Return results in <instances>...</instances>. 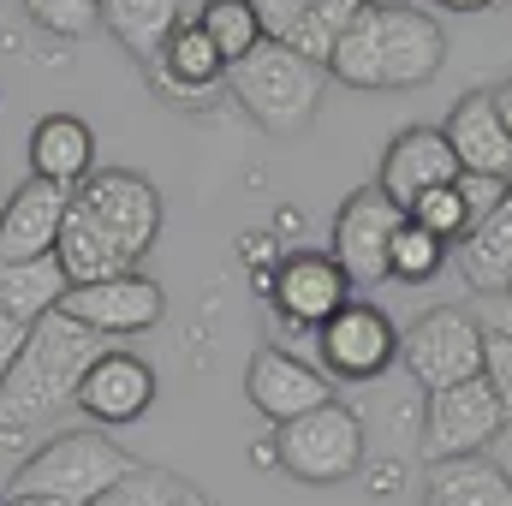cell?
Here are the masks:
<instances>
[{
    "instance_id": "cell-20",
    "label": "cell",
    "mask_w": 512,
    "mask_h": 506,
    "mask_svg": "<svg viewBox=\"0 0 512 506\" xmlns=\"http://www.w3.org/2000/svg\"><path fill=\"white\" fill-rule=\"evenodd\" d=\"M54 262H60V274H66V286H96V280H114V274H126L131 262L120 256V245L72 203L66 209V221H60V239H54Z\"/></svg>"
},
{
    "instance_id": "cell-5",
    "label": "cell",
    "mask_w": 512,
    "mask_h": 506,
    "mask_svg": "<svg viewBox=\"0 0 512 506\" xmlns=\"http://www.w3.org/2000/svg\"><path fill=\"white\" fill-rule=\"evenodd\" d=\"M364 453H370L364 417L352 405H340V399H328V405H316V411L274 429V465L286 477H298V483H316V489L358 477Z\"/></svg>"
},
{
    "instance_id": "cell-10",
    "label": "cell",
    "mask_w": 512,
    "mask_h": 506,
    "mask_svg": "<svg viewBox=\"0 0 512 506\" xmlns=\"http://www.w3.org/2000/svg\"><path fill=\"white\" fill-rule=\"evenodd\" d=\"M60 316H72L78 328H90V334H102L108 346L114 340H126V334H149L161 316H167V292L149 280V274H114V280H96V286H72L66 298H60Z\"/></svg>"
},
{
    "instance_id": "cell-14",
    "label": "cell",
    "mask_w": 512,
    "mask_h": 506,
    "mask_svg": "<svg viewBox=\"0 0 512 506\" xmlns=\"http://www.w3.org/2000/svg\"><path fill=\"white\" fill-rule=\"evenodd\" d=\"M453 179H459V161H453L441 126H405L393 143H387L382 173H376V191L411 215L417 197H429V191H441V185H453Z\"/></svg>"
},
{
    "instance_id": "cell-23",
    "label": "cell",
    "mask_w": 512,
    "mask_h": 506,
    "mask_svg": "<svg viewBox=\"0 0 512 506\" xmlns=\"http://www.w3.org/2000/svg\"><path fill=\"white\" fill-rule=\"evenodd\" d=\"M429 506H512V477L483 453L447 459L429 471Z\"/></svg>"
},
{
    "instance_id": "cell-33",
    "label": "cell",
    "mask_w": 512,
    "mask_h": 506,
    "mask_svg": "<svg viewBox=\"0 0 512 506\" xmlns=\"http://www.w3.org/2000/svg\"><path fill=\"white\" fill-rule=\"evenodd\" d=\"M453 185H459V197H465L471 221H483V215H489V209H495V203H501V197L512 191L507 179H489V173H459Z\"/></svg>"
},
{
    "instance_id": "cell-18",
    "label": "cell",
    "mask_w": 512,
    "mask_h": 506,
    "mask_svg": "<svg viewBox=\"0 0 512 506\" xmlns=\"http://www.w3.org/2000/svg\"><path fill=\"white\" fill-rule=\"evenodd\" d=\"M30 179H48L60 191H78L90 173H96V131L84 126L78 114H48L30 126Z\"/></svg>"
},
{
    "instance_id": "cell-13",
    "label": "cell",
    "mask_w": 512,
    "mask_h": 506,
    "mask_svg": "<svg viewBox=\"0 0 512 506\" xmlns=\"http://www.w3.org/2000/svg\"><path fill=\"white\" fill-rule=\"evenodd\" d=\"M245 393H251L256 411L280 429V423H292V417H304V411L328 405V399H334V381L322 376L316 364H304V358L280 352V346H256L251 370H245Z\"/></svg>"
},
{
    "instance_id": "cell-12",
    "label": "cell",
    "mask_w": 512,
    "mask_h": 506,
    "mask_svg": "<svg viewBox=\"0 0 512 506\" xmlns=\"http://www.w3.org/2000/svg\"><path fill=\"white\" fill-rule=\"evenodd\" d=\"M262 292L274 298V310H280L286 328H310V334H316V328L352 298V280L340 274V262L328 251H292L274 274H268Z\"/></svg>"
},
{
    "instance_id": "cell-30",
    "label": "cell",
    "mask_w": 512,
    "mask_h": 506,
    "mask_svg": "<svg viewBox=\"0 0 512 506\" xmlns=\"http://www.w3.org/2000/svg\"><path fill=\"white\" fill-rule=\"evenodd\" d=\"M24 12L54 36H90L102 24V0H24Z\"/></svg>"
},
{
    "instance_id": "cell-34",
    "label": "cell",
    "mask_w": 512,
    "mask_h": 506,
    "mask_svg": "<svg viewBox=\"0 0 512 506\" xmlns=\"http://www.w3.org/2000/svg\"><path fill=\"white\" fill-rule=\"evenodd\" d=\"M489 334H501V340H512V286H501V292H477V310H471Z\"/></svg>"
},
{
    "instance_id": "cell-11",
    "label": "cell",
    "mask_w": 512,
    "mask_h": 506,
    "mask_svg": "<svg viewBox=\"0 0 512 506\" xmlns=\"http://www.w3.org/2000/svg\"><path fill=\"white\" fill-rule=\"evenodd\" d=\"M399 227H405V209L387 203L376 185H364V191H352V197L340 203L328 256L340 262V274H346L352 286H382L387 280V245H393Z\"/></svg>"
},
{
    "instance_id": "cell-36",
    "label": "cell",
    "mask_w": 512,
    "mask_h": 506,
    "mask_svg": "<svg viewBox=\"0 0 512 506\" xmlns=\"http://www.w3.org/2000/svg\"><path fill=\"white\" fill-rule=\"evenodd\" d=\"M435 6H447V12H489V6H507V0H435Z\"/></svg>"
},
{
    "instance_id": "cell-26",
    "label": "cell",
    "mask_w": 512,
    "mask_h": 506,
    "mask_svg": "<svg viewBox=\"0 0 512 506\" xmlns=\"http://www.w3.org/2000/svg\"><path fill=\"white\" fill-rule=\"evenodd\" d=\"M364 6H376V0H316V6L298 18V30L286 36V48H292V54H304V60H316V66H328L334 42L352 30V18H358Z\"/></svg>"
},
{
    "instance_id": "cell-35",
    "label": "cell",
    "mask_w": 512,
    "mask_h": 506,
    "mask_svg": "<svg viewBox=\"0 0 512 506\" xmlns=\"http://www.w3.org/2000/svg\"><path fill=\"white\" fill-rule=\"evenodd\" d=\"M24 322H12L6 310H0V381H6V370H12V358H18V346H24Z\"/></svg>"
},
{
    "instance_id": "cell-24",
    "label": "cell",
    "mask_w": 512,
    "mask_h": 506,
    "mask_svg": "<svg viewBox=\"0 0 512 506\" xmlns=\"http://www.w3.org/2000/svg\"><path fill=\"white\" fill-rule=\"evenodd\" d=\"M102 24L137 60H155L173 24H185V0H102Z\"/></svg>"
},
{
    "instance_id": "cell-3",
    "label": "cell",
    "mask_w": 512,
    "mask_h": 506,
    "mask_svg": "<svg viewBox=\"0 0 512 506\" xmlns=\"http://www.w3.org/2000/svg\"><path fill=\"white\" fill-rule=\"evenodd\" d=\"M227 90L268 137H298L328 96V66L292 54L286 42H262L239 66H227Z\"/></svg>"
},
{
    "instance_id": "cell-39",
    "label": "cell",
    "mask_w": 512,
    "mask_h": 506,
    "mask_svg": "<svg viewBox=\"0 0 512 506\" xmlns=\"http://www.w3.org/2000/svg\"><path fill=\"white\" fill-rule=\"evenodd\" d=\"M185 506H209V501H203V495H197V501H185Z\"/></svg>"
},
{
    "instance_id": "cell-37",
    "label": "cell",
    "mask_w": 512,
    "mask_h": 506,
    "mask_svg": "<svg viewBox=\"0 0 512 506\" xmlns=\"http://www.w3.org/2000/svg\"><path fill=\"white\" fill-rule=\"evenodd\" d=\"M495 108H501V120H507V137H512V84H507V90H495Z\"/></svg>"
},
{
    "instance_id": "cell-28",
    "label": "cell",
    "mask_w": 512,
    "mask_h": 506,
    "mask_svg": "<svg viewBox=\"0 0 512 506\" xmlns=\"http://www.w3.org/2000/svg\"><path fill=\"white\" fill-rule=\"evenodd\" d=\"M447 256H453V245H441L435 233H423L417 221H405V227L393 233V245H387V280L423 286V280H435V274L447 268Z\"/></svg>"
},
{
    "instance_id": "cell-31",
    "label": "cell",
    "mask_w": 512,
    "mask_h": 506,
    "mask_svg": "<svg viewBox=\"0 0 512 506\" xmlns=\"http://www.w3.org/2000/svg\"><path fill=\"white\" fill-rule=\"evenodd\" d=\"M483 381L495 387V399H501V411L512 423V340L489 334V328H483Z\"/></svg>"
},
{
    "instance_id": "cell-38",
    "label": "cell",
    "mask_w": 512,
    "mask_h": 506,
    "mask_svg": "<svg viewBox=\"0 0 512 506\" xmlns=\"http://www.w3.org/2000/svg\"><path fill=\"white\" fill-rule=\"evenodd\" d=\"M0 506H60V501H48V495H6Z\"/></svg>"
},
{
    "instance_id": "cell-6",
    "label": "cell",
    "mask_w": 512,
    "mask_h": 506,
    "mask_svg": "<svg viewBox=\"0 0 512 506\" xmlns=\"http://www.w3.org/2000/svg\"><path fill=\"white\" fill-rule=\"evenodd\" d=\"M399 364L423 393L483 376V322L459 304H435L411 328H399Z\"/></svg>"
},
{
    "instance_id": "cell-29",
    "label": "cell",
    "mask_w": 512,
    "mask_h": 506,
    "mask_svg": "<svg viewBox=\"0 0 512 506\" xmlns=\"http://www.w3.org/2000/svg\"><path fill=\"white\" fill-rule=\"evenodd\" d=\"M405 221H417L423 233H435L441 245H465L471 239V209H465V197H459V185H441V191H429V197H417L411 203V215Z\"/></svg>"
},
{
    "instance_id": "cell-40",
    "label": "cell",
    "mask_w": 512,
    "mask_h": 506,
    "mask_svg": "<svg viewBox=\"0 0 512 506\" xmlns=\"http://www.w3.org/2000/svg\"><path fill=\"white\" fill-rule=\"evenodd\" d=\"M423 506H429V501H423Z\"/></svg>"
},
{
    "instance_id": "cell-1",
    "label": "cell",
    "mask_w": 512,
    "mask_h": 506,
    "mask_svg": "<svg viewBox=\"0 0 512 506\" xmlns=\"http://www.w3.org/2000/svg\"><path fill=\"white\" fill-rule=\"evenodd\" d=\"M447 66V36L423 6H364L328 54V78L346 90H417Z\"/></svg>"
},
{
    "instance_id": "cell-4",
    "label": "cell",
    "mask_w": 512,
    "mask_h": 506,
    "mask_svg": "<svg viewBox=\"0 0 512 506\" xmlns=\"http://www.w3.org/2000/svg\"><path fill=\"white\" fill-rule=\"evenodd\" d=\"M143 459H131L120 441H108L102 429H72L54 435L48 447H36L18 471L6 495H48L60 506H90L102 489H114L126 471H137Z\"/></svg>"
},
{
    "instance_id": "cell-15",
    "label": "cell",
    "mask_w": 512,
    "mask_h": 506,
    "mask_svg": "<svg viewBox=\"0 0 512 506\" xmlns=\"http://www.w3.org/2000/svg\"><path fill=\"white\" fill-rule=\"evenodd\" d=\"M441 137H447L459 173H489V179H507L512 185V137H507L501 108H495V90L459 96L453 114L441 120Z\"/></svg>"
},
{
    "instance_id": "cell-25",
    "label": "cell",
    "mask_w": 512,
    "mask_h": 506,
    "mask_svg": "<svg viewBox=\"0 0 512 506\" xmlns=\"http://www.w3.org/2000/svg\"><path fill=\"white\" fill-rule=\"evenodd\" d=\"M197 30L215 42V54H221L227 66H239L251 48H262V42H268L251 0H203V12H197Z\"/></svg>"
},
{
    "instance_id": "cell-7",
    "label": "cell",
    "mask_w": 512,
    "mask_h": 506,
    "mask_svg": "<svg viewBox=\"0 0 512 506\" xmlns=\"http://www.w3.org/2000/svg\"><path fill=\"white\" fill-rule=\"evenodd\" d=\"M72 203L120 245V256H126L131 268H137V256H149L155 239H161V191H155V179H143L131 167H96L72 191Z\"/></svg>"
},
{
    "instance_id": "cell-2",
    "label": "cell",
    "mask_w": 512,
    "mask_h": 506,
    "mask_svg": "<svg viewBox=\"0 0 512 506\" xmlns=\"http://www.w3.org/2000/svg\"><path fill=\"white\" fill-rule=\"evenodd\" d=\"M102 352H108V340L90 334V328H78V322L60 316V310L42 316V322H30V334H24L12 370H6V381H0V429L42 423L48 411L72 405L84 370H90Z\"/></svg>"
},
{
    "instance_id": "cell-16",
    "label": "cell",
    "mask_w": 512,
    "mask_h": 506,
    "mask_svg": "<svg viewBox=\"0 0 512 506\" xmlns=\"http://www.w3.org/2000/svg\"><path fill=\"white\" fill-rule=\"evenodd\" d=\"M149 405H155V370L126 346H108L78 381V411L96 423H137Z\"/></svg>"
},
{
    "instance_id": "cell-9",
    "label": "cell",
    "mask_w": 512,
    "mask_h": 506,
    "mask_svg": "<svg viewBox=\"0 0 512 506\" xmlns=\"http://www.w3.org/2000/svg\"><path fill=\"white\" fill-rule=\"evenodd\" d=\"M501 429H507V411H501L495 387L483 376L453 381V387L429 393V411H423V459H429V465L471 459V453H483Z\"/></svg>"
},
{
    "instance_id": "cell-22",
    "label": "cell",
    "mask_w": 512,
    "mask_h": 506,
    "mask_svg": "<svg viewBox=\"0 0 512 506\" xmlns=\"http://www.w3.org/2000/svg\"><path fill=\"white\" fill-rule=\"evenodd\" d=\"M459 268L477 292H501L512 286V191L471 227V239L459 245Z\"/></svg>"
},
{
    "instance_id": "cell-19",
    "label": "cell",
    "mask_w": 512,
    "mask_h": 506,
    "mask_svg": "<svg viewBox=\"0 0 512 506\" xmlns=\"http://www.w3.org/2000/svg\"><path fill=\"white\" fill-rule=\"evenodd\" d=\"M149 66H155V84H161L167 96L179 90L185 102H191V96H209L215 84H227V60H221L215 42L197 30V18L173 24V36L161 42V54H155Z\"/></svg>"
},
{
    "instance_id": "cell-32",
    "label": "cell",
    "mask_w": 512,
    "mask_h": 506,
    "mask_svg": "<svg viewBox=\"0 0 512 506\" xmlns=\"http://www.w3.org/2000/svg\"><path fill=\"white\" fill-rule=\"evenodd\" d=\"M256 6V18H262V36L268 42H286L292 30H298V18L316 6V0H251Z\"/></svg>"
},
{
    "instance_id": "cell-27",
    "label": "cell",
    "mask_w": 512,
    "mask_h": 506,
    "mask_svg": "<svg viewBox=\"0 0 512 506\" xmlns=\"http://www.w3.org/2000/svg\"><path fill=\"white\" fill-rule=\"evenodd\" d=\"M197 501V489L185 483V477H173V471H161V465H137L126 471L114 489H102L90 506H185Z\"/></svg>"
},
{
    "instance_id": "cell-21",
    "label": "cell",
    "mask_w": 512,
    "mask_h": 506,
    "mask_svg": "<svg viewBox=\"0 0 512 506\" xmlns=\"http://www.w3.org/2000/svg\"><path fill=\"white\" fill-rule=\"evenodd\" d=\"M66 292H72V286H66V274H60L54 256H36V262H0V310H6L12 322H24V328L42 322V316H54Z\"/></svg>"
},
{
    "instance_id": "cell-8",
    "label": "cell",
    "mask_w": 512,
    "mask_h": 506,
    "mask_svg": "<svg viewBox=\"0 0 512 506\" xmlns=\"http://www.w3.org/2000/svg\"><path fill=\"white\" fill-rule=\"evenodd\" d=\"M310 340H316V358H322L316 370L328 381H376L399 364V328L370 298H346Z\"/></svg>"
},
{
    "instance_id": "cell-17",
    "label": "cell",
    "mask_w": 512,
    "mask_h": 506,
    "mask_svg": "<svg viewBox=\"0 0 512 506\" xmlns=\"http://www.w3.org/2000/svg\"><path fill=\"white\" fill-rule=\"evenodd\" d=\"M72 209V191L48 185V179H24L6 209H0V262H36V256H54L60 239V221Z\"/></svg>"
}]
</instances>
